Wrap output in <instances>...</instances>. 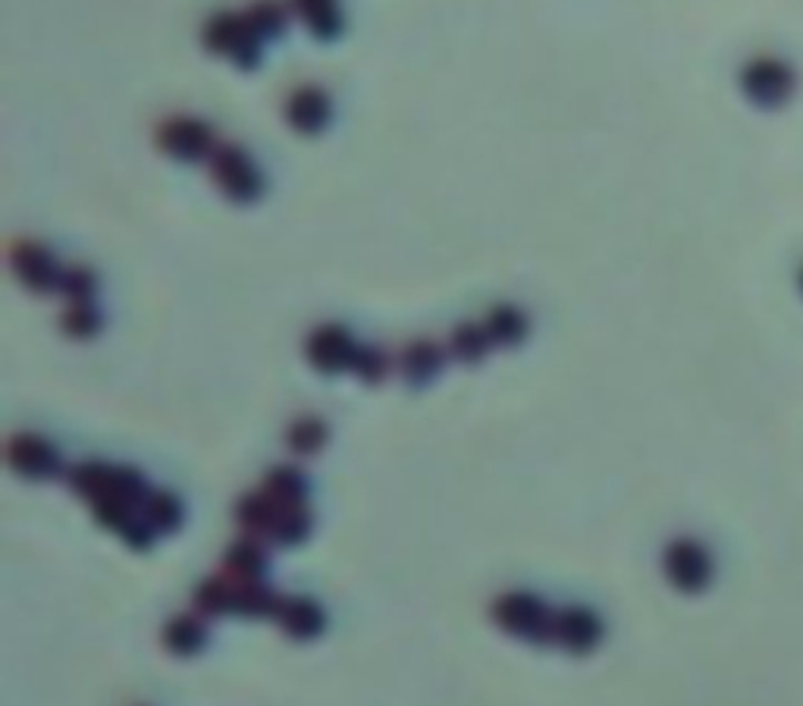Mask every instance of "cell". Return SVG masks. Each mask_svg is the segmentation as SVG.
<instances>
[{"label": "cell", "instance_id": "obj_1", "mask_svg": "<svg viewBox=\"0 0 803 706\" xmlns=\"http://www.w3.org/2000/svg\"><path fill=\"white\" fill-rule=\"evenodd\" d=\"M201 41L211 54L236 63L238 70H257V63L264 57V41L248 25L245 13H230V10L214 13L201 29Z\"/></svg>", "mask_w": 803, "mask_h": 706}, {"label": "cell", "instance_id": "obj_2", "mask_svg": "<svg viewBox=\"0 0 803 706\" xmlns=\"http://www.w3.org/2000/svg\"><path fill=\"white\" fill-rule=\"evenodd\" d=\"M211 180L214 186L236 205H252L261 198V192L267 186L264 170L257 167V161L236 142H223L211 154Z\"/></svg>", "mask_w": 803, "mask_h": 706}, {"label": "cell", "instance_id": "obj_3", "mask_svg": "<svg viewBox=\"0 0 803 706\" xmlns=\"http://www.w3.org/2000/svg\"><path fill=\"white\" fill-rule=\"evenodd\" d=\"M741 92L753 108L775 111L791 101V94L797 89V75L779 57H753L744 63V70L738 75Z\"/></svg>", "mask_w": 803, "mask_h": 706}, {"label": "cell", "instance_id": "obj_4", "mask_svg": "<svg viewBox=\"0 0 803 706\" xmlns=\"http://www.w3.org/2000/svg\"><path fill=\"white\" fill-rule=\"evenodd\" d=\"M154 145L173 161L199 164V161H211V154L217 151V135L214 126L199 116H166L154 130Z\"/></svg>", "mask_w": 803, "mask_h": 706}, {"label": "cell", "instance_id": "obj_5", "mask_svg": "<svg viewBox=\"0 0 803 706\" xmlns=\"http://www.w3.org/2000/svg\"><path fill=\"white\" fill-rule=\"evenodd\" d=\"M283 113H286L289 130L298 132V135H321L329 126L333 104H329V94L321 85H298L286 98Z\"/></svg>", "mask_w": 803, "mask_h": 706}, {"label": "cell", "instance_id": "obj_6", "mask_svg": "<svg viewBox=\"0 0 803 706\" xmlns=\"http://www.w3.org/2000/svg\"><path fill=\"white\" fill-rule=\"evenodd\" d=\"M293 10L317 41H336L343 35L346 19L339 0H293Z\"/></svg>", "mask_w": 803, "mask_h": 706}, {"label": "cell", "instance_id": "obj_7", "mask_svg": "<svg viewBox=\"0 0 803 706\" xmlns=\"http://www.w3.org/2000/svg\"><path fill=\"white\" fill-rule=\"evenodd\" d=\"M248 25L255 29L261 41H271V38H283L289 29V13L283 3L276 0H255L248 10H245Z\"/></svg>", "mask_w": 803, "mask_h": 706}, {"label": "cell", "instance_id": "obj_8", "mask_svg": "<svg viewBox=\"0 0 803 706\" xmlns=\"http://www.w3.org/2000/svg\"><path fill=\"white\" fill-rule=\"evenodd\" d=\"M19 264H22L26 277L32 279V283L48 279V270L54 274V258H51L48 252L35 248V245H22V248H19Z\"/></svg>", "mask_w": 803, "mask_h": 706}, {"label": "cell", "instance_id": "obj_9", "mask_svg": "<svg viewBox=\"0 0 803 706\" xmlns=\"http://www.w3.org/2000/svg\"><path fill=\"white\" fill-rule=\"evenodd\" d=\"M801 289H803V270H801Z\"/></svg>", "mask_w": 803, "mask_h": 706}]
</instances>
